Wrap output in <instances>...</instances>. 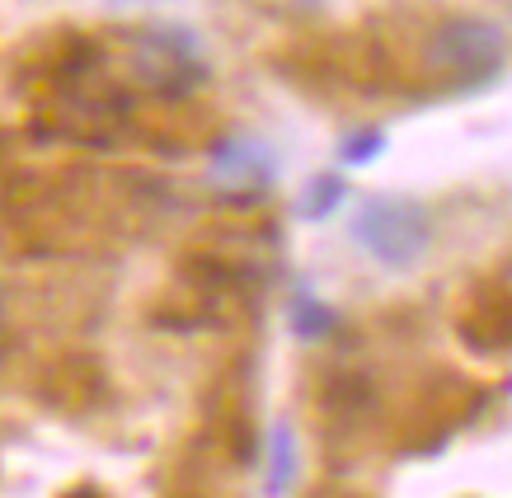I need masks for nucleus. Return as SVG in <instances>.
I'll return each instance as SVG.
<instances>
[{
  "instance_id": "obj_1",
  "label": "nucleus",
  "mask_w": 512,
  "mask_h": 498,
  "mask_svg": "<svg viewBox=\"0 0 512 498\" xmlns=\"http://www.w3.org/2000/svg\"><path fill=\"white\" fill-rule=\"evenodd\" d=\"M127 76L137 80L146 94L156 99H188L207 80V62H202V47L188 29H141L127 38L123 47Z\"/></svg>"
},
{
  "instance_id": "obj_2",
  "label": "nucleus",
  "mask_w": 512,
  "mask_h": 498,
  "mask_svg": "<svg viewBox=\"0 0 512 498\" xmlns=\"http://www.w3.org/2000/svg\"><path fill=\"white\" fill-rule=\"evenodd\" d=\"M353 240L376 264L386 268H409L423 259V249L433 240L428 212L409 198H372L362 203V212L353 217Z\"/></svg>"
},
{
  "instance_id": "obj_3",
  "label": "nucleus",
  "mask_w": 512,
  "mask_h": 498,
  "mask_svg": "<svg viewBox=\"0 0 512 498\" xmlns=\"http://www.w3.org/2000/svg\"><path fill=\"white\" fill-rule=\"evenodd\" d=\"M428 66L442 76L489 80L503 66V33L484 19H447L428 38Z\"/></svg>"
},
{
  "instance_id": "obj_4",
  "label": "nucleus",
  "mask_w": 512,
  "mask_h": 498,
  "mask_svg": "<svg viewBox=\"0 0 512 498\" xmlns=\"http://www.w3.org/2000/svg\"><path fill=\"white\" fill-rule=\"evenodd\" d=\"M273 174H278V160L268 151L259 137H226L217 141V151H212V179L221 188H249V193H264L273 184Z\"/></svg>"
},
{
  "instance_id": "obj_5",
  "label": "nucleus",
  "mask_w": 512,
  "mask_h": 498,
  "mask_svg": "<svg viewBox=\"0 0 512 498\" xmlns=\"http://www.w3.org/2000/svg\"><path fill=\"white\" fill-rule=\"evenodd\" d=\"M296 475V437L287 423H273V442H268V494H287Z\"/></svg>"
},
{
  "instance_id": "obj_6",
  "label": "nucleus",
  "mask_w": 512,
  "mask_h": 498,
  "mask_svg": "<svg viewBox=\"0 0 512 498\" xmlns=\"http://www.w3.org/2000/svg\"><path fill=\"white\" fill-rule=\"evenodd\" d=\"M339 203H343V179L339 174H315L311 184H306V193H301L296 212H301L306 221H325Z\"/></svg>"
},
{
  "instance_id": "obj_7",
  "label": "nucleus",
  "mask_w": 512,
  "mask_h": 498,
  "mask_svg": "<svg viewBox=\"0 0 512 498\" xmlns=\"http://www.w3.org/2000/svg\"><path fill=\"white\" fill-rule=\"evenodd\" d=\"M292 329L296 339H325L334 329V311H325L315 296H296L292 301Z\"/></svg>"
},
{
  "instance_id": "obj_8",
  "label": "nucleus",
  "mask_w": 512,
  "mask_h": 498,
  "mask_svg": "<svg viewBox=\"0 0 512 498\" xmlns=\"http://www.w3.org/2000/svg\"><path fill=\"white\" fill-rule=\"evenodd\" d=\"M381 146H386V132H357V137H348L339 146V156H343V165H367V160H376L381 156Z\"/></svg>"
},
{
  "instance_id": "obj_9",
  "label": "nucleus",
  "mask_w": 512,
  "mask_h": 498,
  "mask_svg": "<svg viewBox=\"0 0 512 498\" xmlns=\"http://www.w3.org/2000/svg\"><path fill=\"white\" fill-rule=\"evenodd\" d=\"M109 5H146V0H109Z\"/></svg>"
},
{
  "instance_id": "obj_10",
  "label": "nucleus",
  "mask_w": 512,
  "mask_h": 498,
  "mask_svg": "<svg viewBox=\"0 0 512 498\" xmlns=\"http://www.w3.org/2000/svg\"><path fill=\"white\" fill-rule=\"evenodd\" d=\"M0 315H5V287H0Z\"/></svg>"
}]
</instances>
